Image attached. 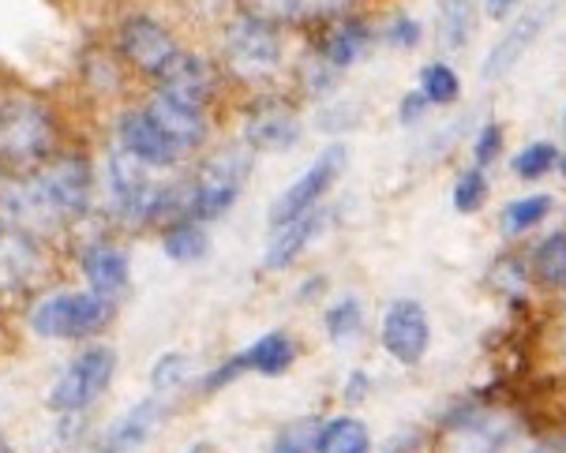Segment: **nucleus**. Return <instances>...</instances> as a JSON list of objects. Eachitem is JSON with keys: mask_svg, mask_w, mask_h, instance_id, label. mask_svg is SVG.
<instances>
[{"mask_svg": "<svg viewBox=\"0 0 566 453\" xmlns=\"http://www.w3.org/2000/svg\"><path fill=\"white\" fill-rule=\"evenodd\" d=\"M56 154V117L38 94L0 98V166L31 172Z\"/></svg>", "mask_w": 566, "mask_h": 453, "instance_id": "obj_1", "label": "nucleus"}, {"mask_svg": "<svg viewBox=\"0 0 566 453\" xmlns=\"http://www.w3.org/2000/svg\"><path fill=\"white\" fill-rule=\"evenodd\" d=\"M113 323V301L91 288H53L27 312V326L42 341H86Z\"/></svg>", "mask_w": 566, "mask_h": 453, "instance_id": "obj_2", "label": "nucleus"}, {"mask_svg": "<svg viewBox=\"0 0 566 453\" xmlns=\"http://www.w3.org/2000/svg\"><path fill=\"white\" fill-rule=\"evenodd\" d=\"M282 31L271 15L263 12H241L226 23L222 31V61L237 80L263 83L282 67Z\"/></svg>", "mask_w": 566, "mask_h": 453, "instance_id": "obj_3", "label": "nucleus"}, {"mask_svg": "<svg viewBox=\"0 0 566 453\" xmlns=\"http://www.w3.org/2000/svg\"><path fill=\"white\" fill-rule=\"evenodd\" d=\"M248 172H252V158L244 150L210 154L196 177L185 185V218L199 221V225L226 218L241 199Z\"/></svg>", "mask_w": 566, "mask_h": 453, "instance_id": "obj_4", "label": "nucleus"}, {"mask_svg": "<svg viewBox=\"0 0 566 453\" xmlns=\"http://www.w3.org/2000/svg\"><path fill=\"white\" fill-rule=\"evenodd\" d=\"M113 375H117V352L109 345H86L80 356H72L45 390V404L56 417H80L94 401L109 390Z\"/></svg>", "mask_w": 566, "mask_h": 453, "instance_id": "obj_5", "label": "nucleus"}, {"mask_svg": "<svg viewBox=\"0 0 566 453\" xmlns=\"http://www.w3.org/2000/svg\"><path fill=\"white\" fill-rule=\"evenodd\" d=\"M180 53H185V45L172 38V31L161 23V19L147 15V12H132L120 19L117 56L132 67V72H139L158 83Z\"/></svg>", "mask_w": 566, "mask_h": 453, "instance_id": "obj_6", "label": "nucleus"}, {"mask_svg": "<svg viewBox=\"0 0 566 453\" xmlns=\"http://www.w3.org/2000/svg\"><path fill=\"white\" fill-rule=\"evenodd\" d=\"M511 442V412L492 404H462L443 420V453H503Z\"/></svg>", "mask_w": 566, "mask_h": 453, "instance_id": "obj_7", "label": "nucleus"}, {"mask_svg": "<svg viewBox=\"0 0 566 453\" xmlns=\"http://www.w3.org/2000/svg\"><path fill=\"white\" fill-rule=\"evenodd\" d=\"M345 166H349V150H345L342 143H331L326 150L315 154L312 166L304 169L301 177H296L293 185L274 199L271 218H266V221H271V229L290 225V221H296L301 214H308V210L319 207V199L331 191L334 180L342 177Z\"/></svg>", "mask_w": 566, "mask_h": 453, "instance_id": "obj_8", "label": "nucleus"}, {"mask_svg": "<svg viewBox=\"0 0 566 453\" xmlns=\"http://www.w3.org/2000/svg\"><path fill=\"white\" fill-rule=\"evenodd\" d=\"M379 341L401 368H417L431 349V319L424 304L417 301H395L382 315Z\"/></svg>", "mask_w": 566, "mask_h": 453, "instance_id": "obj_9", "label": "nucleus"}, {"mask_svg": "<svg viewBox=\"0 0 566 453\" xmlns=\"http://www.w3.org/2000/svg\"><path fill=\"white\" fill-rule=\"evenodd\" d=\"M45 274V247L38 233L0 221V296L31 288Z\"/></svg>", "mask_w": 566, "mask_h": 453, "instance_id": "obj_10", "label": "nucleus"}, {"mask_svg": "<svg viewBox=\"0 0 566 453\" xmlns=\"http://www.w3.org/2000/svg\"><path fill=\"white\" fill-rule=\"evenodd\" d=\"M113 139H117V150L128 154L132 161H139L143 169H172L185 154H180L172 143L155 128V120L139 109H124L113 120Z\"/></svg>", "mask_w": 566, "mask_h": 453, "instance_id": "obj_11", "label": "nucleus"}, {"mask_svg": "<svg viewBox=\"0 0 566 453\" xmlns=\"http://www.w3.org/2000/svg\"><path fill=\"white\" fill-rule=\"evenodd\" d=\"M143 113H147L150 120H155V128L166 135V139L177 147L180 154L196 150L207 143L210 135V120H207V109H199V105H188L180 98H172L166 91H155L147 102L139 105Z\"/></svg>", "mask_w": 566, "mask_h": 453, "instance_id": "obj_12", "label": "nucleus"}, {"mask_svg": "<svg viewBox=\"0 0 566 453\" xmlns=\"http://www.w3.org/2000/svg\"><path fill=\"white\" fill-rule=\"evenodd\" d=\"M244 143L252 150L263 154H285L301 143V117L293 113V105L263 98L255 105H248L244 113Z\"/></svg>", "mask_w": 566, "mask_h": 453, "instance_id": "obj_13", "label": "nucleus"}, {"mask_svg": "<svg viewBox=\"0 0 566 453\" xmlns=\"http://www.w3.org/2000/svg\"><path fill=\"white\" fill-rule=\"evenodd\" d=\"M161 420H166V398L150 393L139 404H132L120 420L109 423V431L98 439L94 453H136L139 446H147L150 435L161 428Z\"/></svg>", "mask_w": 566, "mask_h": 453, "instance_id": "obj_14", "label": "nucleus"}, {"mask_svg": "<svg viewBox=\"0 0 566 453\" xmlns=\"http://www.w3.org/2000/svg\"><path fill=\"white\" fill-rule=\"evenodd\" d=\"M80 270L83 282L91 293L105 296V301H117V296L128 288V274H132V259L124 247L109 244V240H91L80 252Z\"/></svg>", "mask_w": 566, "mask_h": 453, "instance_id": "obj_15", "label": "nucleus"}, {"mask_svg": "<svg viewBox=\"0 0 566 453\" xmlns=\"http://www.w3.org/2000/svg\"><path fill=\"white\" fill-rule=\"evenodd\" d=\"M155 91H166V94H172V98L207 109L210 98H214V91H218V72H214V64H210L207 56L185 50L177 61L169 64V72L161 75Z\"/></svg>", "mask_w": 566, "mask_h": 453, "instance_id": "obj_16", "label": "nucleus"}, {"mask_svg": "<svg viewBox=\"0 0 566 453\" xmlns=\"http://www.w3.org/2000/svg\"><path fill=\"white\" fill-rule=\"evenodd\" d=\"M555 8H544V12H530V15H522L517 23L506 31L499 42L492 45V53H488V61H484V80L488 83H495V80H503L511 67L522 61V53L530 50V45L536 42V34L548 27V19H552Z\"/></svg>", "mask_w": 566, "mask_h": 453, "instance_id": "obj_17", "label": "nucleus"}, {"mask_svg": "<svg viewBox=\"0 0 566 453\" xmlns=\"http://www.w3.org/2000/svg\"><path fill=\"white\" fill-rule=\"evenodd\" d=\"M371 38L376 34H371V27L364 23V19L342 15V19H334V23H326V31L319 38V56L334 72H345V67H353L371 50Z\"/></svg>", "mask_w": 566, "mask_h": 453, "instance_id": "obj_18", "label": "nucleus"}, {"mask_svg": "<svg viewBox=\"0 0 566 453\" xmlns=\"http://www.w3.org/2000/svg\"><path fill=\"white\" fill-rule=\"evenodd\" d=\"M326 225H331V210L315 207V210H308V214H301L296 221H290V225L274 229L271 244H266V252H263V266L266 270H285L296 255L304 252V247L312 244L315 236L323 233Z\"/></svg>", "mask_w": 566, "mask_h": 453, "instance_id": "obj_19", "label": "nucleus"}, {"mask_svg": "<svg viewBox=\"0 0 566 453\" xmlns=\"http://www.w3.org/2000/svg\"><path fill=\"white\" fill-rule=\"evenodd\" d=\"M296 341L285 330H271L263 334L259 341H252L248 349L241 352L244 360V371H255V375H271V379H277V375H285L296 364Z\"/></svg>", "mask_w": 566, "mask_h": 453, "instance_id": "obj_20", "label": "nucleus"}, {"mask_svg": "<svg viewBox=\"0 0 566 453\" xmlns=\"http://www.w3.org/2000/svg\"><path fill=\"white\" fill-rule=\"evenodd\" d=\"M161 252H166L172 263H199L210 252V236L207 225L191 218H172L161 229Z\"/></svg>", "mask_w": 566, "mask_h": 453, "instance_id": "obj_21", "label": "nucleus"}, {"mask_svg": "<svg viewBox=\"0 0 566 453\" xmlns=\"http://www.w3.org/2000/svg\"><path fill=\"white\" fill-rule=\"evenodd\" d=\"M368 450H371V435L360 420H353V417L319 420L315 453H368Z\"/></svg>", "mask_w": 566, "mask_h": 453, "instance_id": "obj_22", "label": "nucleus"}, {"mask_svg": "<svg viewBox=\"0 0 566 453\" xmlns=\"http://www.w3.org/2000/svg\"><path fill=\"white\" fill-rule=\"evenodd\" d=\"M555 210V199L548 191H541V196H525V199H514L503 207V214H499V229H503L506 236H517V233H530V229L541 225L544 218H548Z\"/></svg>", "mask_w": 566, "mask_h": 453, "instance_id": "obj_23", "label": "nucleus"}, {"mask_svg": "<svg viewBox=\"0 0 566 453\" xmlns=\"http://www.w3.org/2000/svg\"><path fill=\"white\" fill-rule=\"evenodd\" d=\"M533 274L541 277L544 285L566 288V233L544 236L541 244L533 247Z\"/></svg>", "mask_w": 566, "mask_h": 453, "instance_id": "obj_24", "label": "nucleus"}, {"mask_svg": "<svg viewBox=\"0 0 566 453\" xmlns=\"http://www.w3.org/2000/svg\"><path fill=\"white\" fill-rule=\"evenodd\" d=\"M323 326H326V337H331L334 345L353 341V337L364 330V304L357 301V296H342L338 304L326 307Z\"/></svg>", "mask_w": 566, "mask_h": 453, "instance_id": "obj_25", "label": "nucleus"}, {"mask_svg": "<svg viewBox=\"0 0 566 453\" xmlns=\"http://www.w3.org/2000/svg\"><path fill=\"white\" fill-rule=\"evenodd\" d=\"M420 94L428 98V105H450V102H458V94H462V80H458L454 67L443 61L424 64L420 67Z\"/></svg>", "mask_w": 566, "mask_h": 453, "instance_id": "obj_26", "label": "nucleus"}, {"mask_svg": "<svg viewBox=\"0 0 566 453\" xmlns=\"http://www.w3.org/2000/svg\"><path fill=\"white\" fill-rule=\"evenodd\" d=\"M357 0H282V12L293 23H334V19L349 15Z\"/></svg>", "mask_w": 566, "mask_h": 453, "instance_id": "obj_27", "label": "nucleus"}, {"mask_svg": "<svg viewBox=\"0 0 566 453\" xmlns=\"http://www.w3.org/2000/svg\"><path fill=\"white\" fill-rule=\"evenodd\" d=\"M450 202H454V210L458 214H476V210L488 202V177H484V169H465V172H458V180H454V188H450Z\"/></svg>", "mask_w": 566, "mask_h": 453, "instance_id": "obj_28", "label": "nucleus"}, {"mask_svg": "<svg viewBox=\"0 0 566 453\" xmlns=\"http://www.w3.org/2000/svg\"><path fill=\"white\" fill-rule=\"evenodd\" d=\"M473 34V4L469 0H447L443 4V45L447 50H462Z\"/></svg>", "mask_w": 566, "mask_h": 453, "instance_id": "obj_29", "label": "nucleus"}, {"mask_svg": "<svg viewBox=\"0 0 566 453\" xmlns=\"http://www.w3.org/2000/svg\"><path fill=\"white\" fill-rule=\"evenodd\" d=\"M555 161H559V150H555V143H530L525 150L514 154V172L522 180H541L544 172H548Z\"/></svg>", "mask_w": 566, "mask_h": 453, "instance_id": "obj_30", "label": "nucleus"}, {"mask_svg": "<svg viewBox=\"0 0 566 453\" xmlns=\"http://www.w3.org/2000/svg\"><path fill=\"white\" fill-rule=\"evenodd\" d=\"M188 379V356L185 352H161L150 368V390L166 398L169 390H180V382Z\"/></svg>", "mask_w": 566, "mask_h": 453, "instance_id": "obj_31", "label": "nucleus"}, {"mask_svg": "<svg viewBox=\"0 0 566 453\" xmlns=\"http://www.w3.org/2000/svg\"><path fill=\"white\" fill-rule=\"evenodd\" d=\"M315 431H319V420L312 417L296 420L285 431H277V439L271 442L266 453H315Z\"/></svg>", "mask_w": 566, "mask_h": 453, "instance_id": "obj_32", "label": "nucleus"}, {"mask_svg": "<svg viewBox=\"0 0 566 453\" xmlns=\"http://www.w3.org/2000/svg\"><path fill=\"white\" fill-rule=\"evenodd\" d=\"M86 83H91V91H117L120 86V56H102V53H91V61H86Z\"/></svg>", "mask_w": 566, "mask_h": 453, "instance_id": "obj_33", "label": "nucleus"}, {"mask_svg": "<svg viewBox=\"0 0 566 453\" xmlns=\"http://www.w3.org/2000/svg\"><path fill=\"white\" fill-rule=\"evenodd\" d=\"M334 86H338V72H334L323 56H315V61L304 67V91H308V98H319V102L334 98Z\"/></svg>", "mask_w": 566, "mask_h": 453, "instance_id": "obj_34", "label": "nucleus"}, {"mask_svg": "<svg viewBox=\"0 0 566 453\" xmlns=\"http://www.w3.org/2000/svg\"><path fill=\"white\" fill-rule=\"evenodd\" d=\"M241 375H248L244 371V360H241V352H233L229 356V360H222L218 364L214 371H207V379H203V393H218V390H226V387H233L237 379H241Z\"/></svg>", "mask_w": 566, "mask_h": 453, "instance_id": "obj_35", "label": "nucleus"}, {"mask_svg": "<svg viewBox=\"0 0 566 453\" xmlns=\"http://www.w3.org/2000/svg\"><path fill=\"white\" fill-rule=\"evenodd\" d=\"M476 169H484V166H492V161L503 154V128L499 124H484L481 135H476Z\"/></svg>", "mask_w": 566, "mask_h": 453, "instance_id": "obj_36", "label": "nucleus"}, {"mask_svg": "<svg viewBox=\"0 0 566 453\" xmlns=\"http://www.w3.org/2000/svg\"><path fill=\"white\" fill-rule=\"evenodd\" d=\"M420 23L412 15H398V19H390V27H387V42L395 45V50H412V45H420Z\"/></svg>", "mask_w": 566, "mask_h": 453, "instance_id": "obj_37", "label": "nucleus"}, {"mask_svg": "<svg viewBox=\"0 0 566 453\" xmlns=\"http://www.w3.org/2000/svg\"><path fill=\"white\" fill-rule=\"evenodd\" d=\"M428 113V98L420 91H409L406 98H401L398 105V120L406 124V128H412V124H420V117Z\"/></svg>", "mask_w": 566, "mask_h": 453, "instance_id": "obj_38", "label": "nucleus"}, {"mask_svg": "<svg viewBox=\"0 0 566 453\" xmlns=\"http://www.w3.org/2000/svg\"><path fill=\"white\" fill-rule=\"evenodd\" d=\"M503 453H566V435L533 439V442H511Z\"/></svg>", "mask_w": 566, "mask_h": 453, "instance_id": "obj_39", "label": "nucleus"}, {"mask_svg": "<svg viewBox=\"0 0 566 453\" xmlns=\"http://www.w3.org/2000/svg\"><path fill=\"white\" fill-rule=\"evenodd\" d=\"M319 120H323L319 124L323 131H342V128H353V120H357V109H353V105H334V109H326Z\"/></svg>", "mask_w": 566, "mask_h": 453, "instance_id": "obj_40", "label": "nucleus"}, {"mask_svg": "<svg viewBox=\"0 0 566 453\" xmlns=\"http://www.w3.org/2000/svg\"><path fill=\"white\" fill-rule=\"evenodd\" d=\"M368 390H371V375L368 371H353L349 379H345V401L349 404H360L364 398H368Z\"/></svg>", "mask_w": 566, "mask_h": 453, "instance_id": "obj_41", "label": "nucleus"}, {"mask_svg": "<svg viewBox=\"0 0 566 453\" xmlns=\"http://www.w3.org/2000/svg\"><path fill=\"white\" fill-rule=\"evenodd\" d=\"M517 4H522V0H484V8H488V15H492V19H506Z\"/></svg>", "mask_w": 566, "mask_h": 453, "instance_id": "obj_42", "label": "nucleus"}, {"mask_svg": "<svg viewBox=\"0 0 566 453\" xmlns=\"http://www.w3.org/2000/svg\"><path fill=\"white\" fill-rule=\"evenodd\" d=\"M185 453H210V446H207V442H196V446L185 450Z\"/></svg>", "mask_w": 566, "mask_h": 453, "instance_id": "obj_43", "label": "nucleus"}, {"mask_svg": "<svg viewBox=\"0 0 566 453\" xmlns=\"http://www.w3.org/2000/svg\"><path fill=\"white\" fill-rule=\"evenodd\" d=\"M0 453H12V446H8V442H4V439H0Z\"/></svg>", "mask_w": 566, "mask_h": 453, "instance_id": "obj_44", "label": "nucleus"}, {"mask_svg": "<svg viewBox=\"0 0 566 453\" xmlns=\"http://www.w3.org/2000/svg\"><path fill=\"white\" fill-rule=\"evenodd\" d=\"M563 172H566V154H563Z\"/></svg>", "mask_w": 566, "mask_h": 453, "instance_id": "obj_45", "label": "nucleus"}, {"mask_svg": "<svg viewBox=\"0 0 566 453\" xmlns=\"http://www.w3.org/2000/svg\"><path fill=\"white\" fill-rule=\"evenodd\" d=\"M563 120H566V113H563Z\"/></svg>", "mask_w": 566, "mask_h": 453, "instance_id": "obj_46", "label": "nucleus"}]
</instances>
